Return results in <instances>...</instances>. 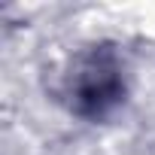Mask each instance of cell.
<instances>
[{
  "mask_svg": "<svg viewBox=\"0 0 155 155\" xmlns=\"http://www.w3.org/2000/svg\"><path fill=\"white\" fill-rule=\"evenodd\" d=\"M128 61L119 46L101 40L79 49L64 67L58 82V101L82 122H107L128 101Z\"/></svg>",
  "mask_w": 155,
  "mask_h": 155,
  "instance_id": "6da1fadb",
  "label": "cell"
}]
</instances>
